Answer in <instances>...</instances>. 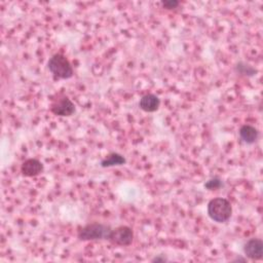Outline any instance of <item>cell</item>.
Masks as SVG:
<instances>
[{
    "label": "cell",
    "mask_w": 263,
    "mask_h": 263,
    "mask_svg": "<svg viewBox=\"0 0 263 263\" xmlns=\"http://www.w3.org/2000/svg\"><path fill=\"white\" fill-rule=\"evenodd\" d=\"M208 215L216 223H225L232 215V206L226 198H213L208 203Z\"/></svg>",
    "instance_id": "1"
},
{
    "label": "cell",
    "mask_w": 263,
    "mask_h": 263,
    "mask_svg": "<svg viewBox=\"0 0 263 263\" xmlns=\"http://www.w3.org/2000/svg\"><path fill=\"white\" fill-rule=\"evenodd\" d=\"M236 71L239 74L244 75V76H248V77L254 76L257 73V70L255 68H253L252 66H250L249 64H246L244 62H239L236 65Z\"/></svg>",
    "instance_id": "11"
},
{
    "label": "cell",
    "mask_w": 263,
    "mask_h": 263,
    "mask_svg": "<svg viewBox=\"0 0 263 263\" xmlns=\"http://www.w3.org/2000/svg\"><path fill=\"white\" fill-rule=\"evenodd\" d=\"M126 163H127V160L125 159V156H123L120 153L112 152V153L108 154L101 162V167L102 168H110V167H115V166H123Z\"/></svg>",
    "instance_id": "10"
},
{
    "label": "cell",
    "mask_w": 263,
    "mask_h": 263,
    "mask_svg": "<svg viewBox=\"0 0 263 263\" xmlns=\"http://www.w3.org/2000/svg\"><path fill=\"white\" fill-rule=\"evenodd\" d=\"M21 172L25 177H36L43 172V165L36 159H29L22 164Z\"/></svg>",
    "instance_id": "8"
},
{
    "label": "cell",
    "mask_w": 263,
    "mask_h": 263,
    "mask_svg": "<svg viewBox=\"0 0 263 263\" xmlns=\"http://www.w3.org/2000/svg\"><path fill=\"white\" fill-rule=\"evenodd\" d=\"M108 241L115 246L128 247L132 245L134 242V231L129 226H126V225L119 226L112 229Z\"/></svg>",
    "instance_id": "4"
},
{
    "label": "cell",
    "mask_w": 263,
    "mask_h": 263,
    "mask_svg": "<svg viewBox=\"0 0 263 263\" xmlns=\"http://www.w3.org/2000/svg\"><path fill=\"white\" fill-rule=\"evenodd\" d=\"M151 261L152 262H167L168 259L163 255H159V256H155L154 258H152Z\"/></svg>",
    "instance_id": "14"
},
{
    "label": "cell",
    "mask_w": 263,
    "mask_h": 263,
    "mask_svg": "<svg viewBox=\"0 0 263 263\" xmlns=\"http://www.w3.org/2000/svg\"><path fill=\"white\" fill-rule=\"evenodd\" d=\"M47 68L55 79H69L74 71L69 60L62 54H55L47 62Z\"/></svg>",
    "instance_id": "2"
},
{
    "label": "cell",
    "mask_w": 263,
    "mask_h": 263,
    "mask_svg": "<svg viewBox=\"0 0 263 263\" xmlns=\"http://www.w3.org/2000/svg\"><path fill=\"white\" fill-rule=\"evenodd\" d=\"M160 106H161V100L154 94H147L143 96L139 102V107L143 111L148 113L157 111Z\"/></svg>",
    "instance_id": "7"
},
{
    "label": "cell",
    "mask_w": 263,
    "mask_h": 263,
    "mask_svg": "<svg viewBox=\"0 0 263 263\" xmlns=\"http://www.w3.org/2000/svg\"><path fill=\"white\" fill-rule=\"evenodd\" d=\"M233 261H243V262H244V261H246V259H245V258H239V257H238V258H236Z\"/></svg>",
    "instance_id": "15"
},
{
    "label": "cell",
    "mask_w": 263,
    "mask_h": 263,
    "mask_svg": "<svg viewBox=\"0 0 263 263\" xmlns=\"http://www.w3.org/2000/svg\"><path fill=\"white\" fill-rule=\"evenodd\" d=\"M223 186V182L219 177H213L204 183V188L208 190H217Z\"/></svg>",
    "instance_id": "12"
},
{
    "label": "cell",
    "mask_w": 263,
    "mask_h": 263,
    "mask_svg": "<svg viewBox=\"0 0 263 263\" xmlns=\"http://www.w3.org/2000/svg\"><path fill=\"white\" fill-rule=\"evenodd\" d=\"M50 111L57 116H71L75 113L76 107L75 104L68 98V97H62L52 102L50 105Z\"/></svg>",
    "instance_id": "5"
},
{
    "label": "cell",
    "mask_w": 263,
    "mask_h": 263,
    "mask_svg": "<svg viewBox=\"0 0 263 263\" xmlns=\"http://www.w3.org/2000/svg\"><path fill=\"white\" fill-rule=\"evenodd\" d=\"M112 228L103 223H91L81 227L77 232V238L82 242L109 240Z\"/></svg>",
    "instance_id": "3"
},
{
    "label": "cell",
    "mask_w": 263,
    "mask_h": 263,
    "mask_svg": "<svg viewBox=\"0 0 263 263\" xmlns=\"http://www.w3.org/2000/svg\"><path fill=\"white\" fill-rule=\"evenodd\" d=\"M162 5L166 10H175L179 7L180 3L177 2V0H165V2L162 3Z\"/></svg>",
    "instance_id": "13"
},
{
    "label": "cell",
    "mask_w": 263,
    "mask_h": 263,
    "mask_svg": "<svg viewBox=\"0 0 263 263\" xmlns=\"http://www.w3.org/2000/svg\"><path fill=\"white\" fill-rule=\"evenodd\" d=\"M239 135L241 140L249 145L254 144L258 138H259V131L250 125H244L241 127L240 131H239Z\"/></svg>",
    "instance_id": "9"
},
{
    "label": "cell",
    "mask_w": 263,
    "mask_h": 263,
    "mask_svg": "<svg viewBox=\"0 0 263 263\" xmlns=\"http://www.w3.org/2000/svg\"><path fill=\"white\" fill-rule=\"evenodd\" d=\"M244 254L251 260H260L263 257V242L260 239H251L244 245Z\"/></svg>",
    "instance_id": "6"
}]
</instances>
